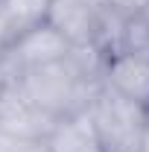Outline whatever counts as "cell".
Returning <instances> with one entry per match:
<instances>
[{
  "mask_svg": "<svg viewBox=\"0 0 149 152\" xmlns=\"http://www.w3.org/2000/svg\"><path fill=\"white\" fill-rule=\"evenodd\" d=\"M15 85L35 108L53 114V117H64L79 108H88L91 96L99 88V82H91L76 70L70 56L64 61H53V64L32 67V70L20 73Z\"/></svg>",
  "mask_w": 149,
  "mask_h": 152,
  "instance_id": "obj_1",
  "label": "cell"
},
{
  "mask_svg": "<svg viewBox=\"0 0 149 152\" xmlns=\"http://www.w3.org/2000/svg\"><path fill=\"white\" fill-rule=\"evenodd\" d=\"M88 111H91V120L96 126L102 152H140L143 105L99 85L88 102Z\"/></svg>",
  "mask_w": 149,
  "mask_h": 152,
  "instance_id": "obj_2",
  "label": "cell"
},
{
  "mask_svg": "<svg viewBox=\"0 0 149 152\" xmlns=\"http://www.w3.org/2000/svg\"><path fill=\"white\" fill-rule=\"evenodd\" d=\"M58 117L35 108L26 96L20 94V88L3 85L0 88V132L9 137H18L23 143H44L47 134L53 132Z\"/></svg>",
  "mask_w": 149,
  "mask_h": 152,
  "instance_id": "obj_3",
  "label": "cell"
},
{
  "mask_svg": "<svg viewBox=\"0 0 149 152\" xmlns=\"http://www.w3.org/2000/svg\"><path fill=\"white\" fill-rule=\"evenodd\" d=\"M99 85H105L108 91L126 96L137 105H146L149 102V56L129 53V50H117L111 56H105Z\"/></svg>",
  "mask_w": 149,
  "mask_h": 152,
  "instance_id": "obj_4",
  "label": "cell"
},
{
  "mask_svg": "<svg viewBox=\"0 0 149 152\" xmlns=\"http://www.w3.org/2000/svg\"><path fill=\"white\" fill-rule=\"evenodd\" d=\"M44 23L53 26L70 47H88L96 41L99 12L88 6V0H50Z\"/></svg>",
  "mask_w": 149,
  "mask_h": 152,
  "instance_id": "obj_5",
  "label": "cell"
},
{
  "mask_svg": "<svg viewBox=\"0 0 149 152\" xmlns=\"http://www.w3.org/2000/svg\"><path fill=\"white\" fill-rule=\"evenodd\" d=\"M44 146L50 152H102L99 134H96V126H93L88 108L58 117L53 132L44 140Z\"/></svg>",
  "mask_w": 149,
  "mask_h": 152,
  "instance_id": "obj_6",
  "label": "cell"
},
{
  "mask_svg": "<svg viewBox=\"0 0 149 152\" xmlns=\"http://www.w3.org/2000/svg\"><path fill=\"white\" fill-rule=\"evenodd\" d=\"M47 3L50 0H0V12L9 23L12 35H20L32 29L47 18Z\"/></svg>",
  "mask_w": 149,
  "mask_h": 152,
  "instance_id": "obj_7",
  "label": "cell"
},
{
  "mask_svg": "<svg viewBox=\"0 0 149 152\" xmlns=\"http://www.w3.org/2000/svg\"><path fill=\"white\" fill-rule=\"evenodd\" d=\"M29 146H32V143H23L18 137H9V134L0 132V152H26Z\"/></svg>",
  "mask_w": 149,
  "mask_h": 152,
  "instance_id": "obj_8",
  "label": "cell"
},
{
  "mask_svg": "<svg viewBox=\"0 0 149 152\" xmlns=\"http://www.w3.org/2000/svg\"><path fill=\"white\" fill-rule=\"evenodd\" d=\"M12 29H9V23H6V18H3V12H0V53H3V50H6V47H9V44H12Z\"/></svg>",
  "mask_w": 149,
  "mask_h": 152,
  "instance_id": "obj_9",
  "label": "cell"
},
{
  "mask_svg": "<svg viewBox=\"0 0 149 152\" xmlns=\"http://www.w3.org/2000/svg\"><path fill=\"white\" fill-rule=\"evenodd\" d=\"M140 152H149V102L143 105V140H140Z\"/></svg>",
  "mask_w": 149,
  "mask_h": 152,
  "instance_id": "obj_10",
  "label": "cell"
},
{
  "mask_svg": "<svg viewBox=\"0 0 149 152\" xmlns=\"http://www.w3.org/2000/svg\"><path fill=\"white\" fill-rule=\"evenodd\" d=\"M26 152H50V149H47L44 143H32V146H29V149H26Z\"/></svg>",
  "mask_w": 149,
  "mask_h": 152,
  "instance_id": "obj_11",
  "label": "cell"
},
{
  "mask_svg": "<svg viewBox=\"0 0 149 152\" xmlns=\"http://www.w3.org/2000/svg\"><path fill=\"white\" fill-rule=\"evenodd\" d=\"M143 18H146V20H149V6H146V9H143Z\"/></svg>",
  "mask_w": 149,
  "mask_h": 152,
  "instance_id": "obj_12",
  "label": "cell"
}]
</instances>
